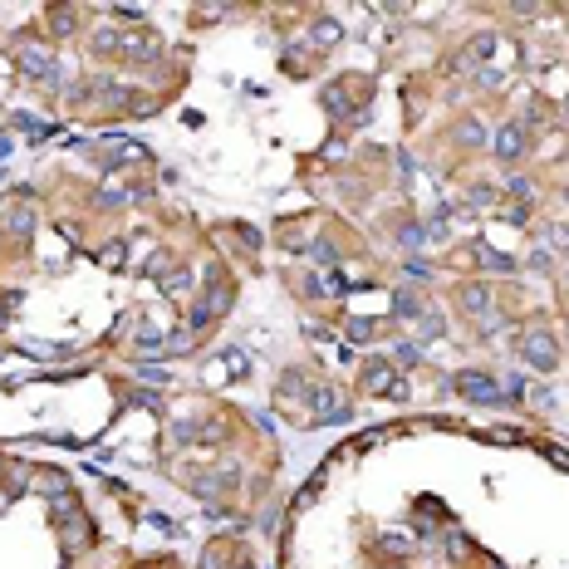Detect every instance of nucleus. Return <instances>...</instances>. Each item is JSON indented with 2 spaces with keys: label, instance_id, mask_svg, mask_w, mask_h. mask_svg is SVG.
<instances>
[{
  "label": "nucleus",
  "instance_id": "423d86ee",
  "mask_svg": "<svg viewBox=\"0 0 569 569\" xmlns=\"http://www.w3.org/2000/svg\"><path fill=\"white\" fill-rule=\"evenodd\" d=\"M476 260H481V265H491V270H500V275H505L510 265H516L510 255H500V251H491V246H476Z\"/></svg>",
  "mask_w": 569,
  "mask_h": 569
},
{
  "label": "nucleus",
  "instance_id": "f03ea898",
  "mask_svg": "<svg viewBox=\"0 0 569 569\" xmlns=\"http://www.w3.org/2000/svg\"><path fill=\"white\" fill-rule=\"evenodd\" d=\"M359 383H363L368 392H388V388H397V383H392V363H378V359H373V363H363Z\"/></svg>",
  "mask_w": 569,
  "mask_h": 569
},
{
  "label": "nucleus",
  "instance_id": "6e6552de",
  "mask_svg": "<svg viewBox=\"0 0 569 569\" xmlns=\"http://www.w3.org/2000/svg\"><path fill=\"white\" fill-rule=\"evenodd\" d=\"M98 260H103V265H118V260H123V241H113V246H103V251H98Z\"/></svg>",
  "mask_w": 569,
  "mask_h": 569
},
{
  "label": "nucleus",
  "instance_id": "39448f33",
  "mask_svg": "<svg viewBox=\"0 0 569 569\" xmlns=\"http://www.w3.org/2000/svg\"><path fill=\"white\" fill-rule=\"evenodd\" d=\"M20 64H25V69H30L35 79H44V74H54V64L44 60V54H39V49H25V54H20Z\"/></svg>",
  "mask_w": 569,
  "mask_h": 569
},
{
  "label": "nucleus",
  "instance_id": "20e7f679",
  "mask_svg": "<svg viewBox=\"0 0 569 569\" xmlns=\"http://www.w3.org/2000/svg\"><path fill=\"white\" fill-rule=\"evenodd\" d=\"M525 152V133H521V123H505L500 133H496V157H521Z\"/></svg>",
  "mask_w": 569,
  "mask_h": 569
},
{
  "label": "nucleus",
  "instance_id": "7ed1b4c3",
  "mask_svg": "<svg viewBox=\"0 0 569 569\" xmlns=\"http://www.w3.org/2000/svg\"><path fill=\"white\" fill-rule=\"evenodd\" d=\"M525 359H530L535 368H545V373H550V368L559 363V354H554V344H550L545 334H530V344H525Z\"/></svg>",
  "mask_w": 569,
  "mask_h": 569
},
{
  "label": "nucleus",
  "instance_id": "9d476101",
  "mask_svg": "<svg viewBox=\"0 0 569 569\" xmlns=\"http://www.w3.org/2000/svg\"><path fill=\"white\" fill-rule=\"evenodd\" d=\"M491 201H496L491 187H476V192H471V206H491Z\"/></svg>",
  "mask_w": 569,
  "mask_h": 569
},
{
  "label": "nucleus",
  "instance_id": "f257e3e1",
  "mask_svg": "<svg viewBox=\"0 0 569 569\" xmlns=\"http://www.w3.org/2000/svg\"><path fill=\"white\" fill-rule=\"evenodd\" d=\"M457 388L471 397V403H500V392H496V383H491L486 373H462V378H457Z\"/></svg>",
  "mask_w": 569,
  "mask_h": 569
},
{
  "label": "nucleus",
  "instance_id": "1a4fd4ad",
  "mask_svg": "<svg viewBox=\"0 0 569 569\" xmlns=\"http://www.w3.org/2000/svg\"><path fill=\"white\" fill-rule=\"evenodd\" d=\"M392 363H403V368H413V363H417V349H413V344H397Z\"/></svg>",
  "mask_w": 569,
  "mask_h": 569
},
{
  "label": "nucleus",
  "instance_id": "9b49d317",
  "mask_svg": "<svg viewBox=\"0 0 569 569\" xmlns=\"http://www.w3.org/2000/svg\"><path fill=\"white\" fill-rule=\"evenodd\" d=\"M241 569H251V564H241Z\"/></svg>",
  "mask_w": 569,
  "mask_h": 569
},
{
  "label": "nucleus",
  "instance_id": "0eeeda50",
  "mask_svg": "<svg viewBox=\"0 0 569 569\" xmlns=\"http://www.w3.org/2000/svg\"><path fill=\"white\" fill-rule=\"evenodd\" d=\"M338 35H344V30H338L334 20H324V25H314V44H324V49H334V44H338Z\"/></svg>",
  "mask_w": 569,
  "mask_h": 569
}]
</instances>
